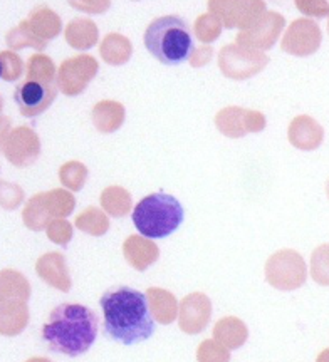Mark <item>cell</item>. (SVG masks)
<instances>
[{"mask_svg":"<svg viewBox=\"0 0 329 362\" xmlns=\"http://www.w3.org/2000/svg\"><path fill=\"white\" fill-rule=\"evenodd\" d=\"M99 307L108 337L123 346L148 341L155 332L148 297L137 288L126 285L108 288L99 298Z\"/></svg>","mask_w":329,"mask_h":362,"instance_id":"cell-1","label":"cell"},{"mask_svg":"<svg viewBox=\"0 0 329 362\" xmlns=\"http://www.w3.org/2000/svg\"><path fill=\"white\" fill-rule=\"evenodd\" d=\"M98 337V317L89 307L61 304L42 325V339L49 351L67 357L83 356Z\"/></svg>","mask_w":329,"mask_h":362,"instance_id":"cell-2","label":"cell"},{"mask_svg":"<svg viewBox=\"0 0 329 362\" xmlns=\"http://www.w3.org/2000/svg\"><path fill=\"white\" fill-rule=\"evenodd\" d=\"M145 47L165 66H178L190 59L193 39L190 25L178 16H161L146 27Z\"/></svg>","mask_w":329,"mask_h":362,"instance_id":"cell-3","label":"cell"},{"mask_svg":"<svg viewBox=\"0 0 329 362\" xmlns=\"http://www.w3.org/2000/svg\"><path fill=\"white\" fill-rule=\"evenodd\" d=\"M132 218L143 237L165 238L177 232L185 218V211L177 198L165 192H158L143 198L134 206Z\"/></svg>","mask_w":329,"mask_h":362,"instance_id":"cell-4","label":"cell"},{"mask_svg":"<svg viewBox=\"0 0 329 362\" xmlns=\"http://www.w3.org/2000/svg\"><path fill=\"white\" fill-rule=\"evenodd\" d=\"M269 64V56L264 52L246 49L238 44H227L219 52V67L225 78L246 81L259 74Z\"/></svg>","mask_w":329,"mask_h":362,"instance_id":"cell-5","label":"cell"},{"mask_svg":"<svg viewBox=\"0 0 329 362\" xmlns=\"http://www.w3.org/2000/svg\"><path fill=\"white\" fill-rule=\"evenodd\" d=\"M209 13H214L225 29L246 30L267 12L262 0H210Z\"/></svg>","mask_w":329,"mask_h":362,"instance_id":"cell-6","label":"cell"},{"mask_svg":"<svg viewBox=\"0 0 329 362\" xmlns=\"http://www.w3.org/2000/svg\"><path fill=\"white\" fill-rule=\"evenodd\" d=\"M98 61L89 54L66 59L57 69V86L64 96H79L98 74Z\"/></svg>","mask_w":329,"mask_h":362,"instance_id":"cell-7","label":"cell"},{"mask_svg":"<svg viewBox=\"0 0 329 362\" xmlns=\"http://www.w3.org/2000/svg\"><path fill=\"white\" fill-rule=\"evenodd\" d=\"M2 153L13 166H30L40 155V139L29 126L2 131Z\"/></svg>","mask_w":329,"mask_h":362,"instance_id":"cell-8","label":"cell"},{"mask_svg":"<svg viewBox=\"0 0 329 362\" xmlns=\"http://www.w3.org/2000/svg\"><path fill=\"white\" fill-rule=\"evenodd\" d=\"M284 27H286L284 16L276 11H267L254 25L237 34L236 44L252 51H267L276 45Z\"/></svg>","mask_w":329,"mask_h":362,"instance_id":"cell-9","label":"cell"},{"mask_svg":"<svg viewBox=\"0 0 329 362\" xmlns=\"http://www.w3.org/2000/svg\"><path fill=\"white\" fill-rule=\"evenodd\" d=\"M265 275L274 287L291 291L306 282V264L297 252L282 250L267 262Z\"/></svg>","mask_w":329,"mask_h":362,"instance_id":"cell-10","label":"cell"},{"mask_svg":"<svg viewBox=\"0 0 329 362\" xmlns=\"http://www.w3.org/2000/svg\"><path fill=\"white\" fill-rule=\"evenodd\" d=\"M265 116L260 111L227 106L215 115V126L227 138H244L249 133H260L265 128Z\"/></svg>","mask_w":329,"mask_h":362,"instance_id":"cell-11","label":"cell"},{"mask_svg":"<svg viewBox=\"0 0 329 362\" xmlns=\"http://www.w3.org/2000/svg\"><path fill=\"white\" fill-rule=\"evenodd\" d=\"M323 42V33L313 19L301 17V19L292 21L284 34L281 49L284 52L291 54L296 57H308L319 49Z\"/></svg>","mask_w":329,"mask_h":362,"instance_id":"cell-12","label":"cell"},{"mask_svg":"<svg viewBox=\"0 0 329 362\" xmlns=\"http://www.w3.org/2000/svg\"><path fill=\"white\" fill-rule=\"evenodd\" d=\"M57 84H42L35 81H24L13 90V101L19 106V112L25 117H35L49 110L56 101Z\"/></svg>","mask_w":329,"mask_h":362,"instance_id":"cell-13","label":"cell"},{"mask_svg":"<svg viewBox=\"0 0 329 362\" xmlns=\"http://www.w3.org/2000/svg\"><path fill=\"white\" fill-rule=\"evenodd\" d=\"M287 139H289L292 146L301 149V151H313V149L321 146L324 139V129L314 117L299 115L289 123Z\"/></svg>","mask_w":329,"mask_h":362,"instance_id":"cell-14","label":"cell"},{"mask_svg":"<svg viewBox=\"0 0 329 362\" xmlns=\"http://www.w3.org/2000/svg\"><path fill=\"white\" fill-rule=\"evenodd\" d=\"M25 24L44 42H49L51 39L57 37L62 30L61 17L46 4L34 7L25 19Z\"/></svg>","mask_w":329,"mask_h":362,"instance_id":"cell-15","label":"cell"},{"mask_svg":"<svg viewBox=\"0 0 329 362\" xmlns=\"http://www.w3.org/2000/svg\"><path fill=\"white\" fill-rule=\"evenodd\" d=\"M125 106L118 101H112V99H105V101H99L94 104L91 111V119L94 128L99 133H115L118 131L125 123Z\"/></svg>","mask_w":329,"mask_h":362,"instance_id":"cell-16","label":"cell"},{"mask_svg":"<svg viewBox=\"0 0 329 362\" xmlns=\"http://www.w3.org/2000/svg\"><path fill=\"white\" fill-rule=\"evenodd\" d=\"M66 42L78 51H88L99 40V29L88 17H76L64 29Z\"/></svg>","mask_w":329,"mask_h":362,"instance_id":"cell-17","label":"cell"},{"mask_svg":"<svg viewBox=\"0 0 329 362\" xmlns=\"http://www.w3.org/2000/svg\"><path fill=\"white\" fill-rule=\"evenodd\" d=\"M210 315V302L204 293H192L182 302V329L195 332L205 327Z\"/></svg>","mask_w":329,"mask_h":362,"instance_id":"cell-18","label":"cell"},{"mask_svg":"<svg viewBox=\"0 0 329 362\" xmlns=\"http://www.w3.org/2000/svg\"><path fill=\"white\" fill-rule=\"evenodd\" d=\"M99 54H101L103 61L111 66H121L132 59L133 45L132 40L125 37L123 34L111 33L105 35V39L99 44Z\"/></svg>","mask_w":329,"mask_h":362,"instance_id":"cell-19","label":"cell"},{"mask_svg":"<svg viewBox=\"0 0 329 362\" xmlns=\"http://www.w3.org/2000/svg\"><path fill=\"white\" fill-rule=\"evenodd\" d=\"M37 270L40 277L47 280V284H52L54 287L61 288V291H69V275H67L66 264L59 253H47V255L39 262Z\"/></svg>","mask_w":329,"mask_h":362,"instance_id":"cell-20","label":"cell"},{"mask_svg":"<svg viewBox=\"0 0 329 362\" xmlns=\"http://www.w3.org/2000/svg\"><path fill=\"white\" fill-rule=\"evenodd\" d=\"M25 81L42 84H57V72L54 61L46 54H34L27 59Z\"/></svg>","mask_w":329,"mask_h":362,"instance_id":"cell-21","label":"cell"},{"mask_svg":"<svg viewBox=\"0 0 329 362\" xmlns=\"http://www.w3.org/2000/svg\"><path fill=\"white\" fill-rule=\"evenodd\" d=\"M125 253L129 264L138 270H145L146 267L150 265L151 262H155L156 257H158L156 247L139 237H129L126 240Z\"/></svg>","mask_w":329,"mask_h":362,"instance_id":"cell-22","label":"cell"},{"mask_svg":"<svg viewBox=\"0 0 329 362\" xmlns=\"http://www.w3.org/2000/svg\"><path fill=\"white\" fill-rule=\"evenodd\" d=\"M6 42L11 49H24V47H34L37 51H44L47 47V42L40 40L33 30L29 29L25 24V21H22L19 25L13 27L6 34Z\"/></svg>","mask_w":329,"mask_h":362,"instance_id":"cell-23","label":"cell"},{"mask_svg":"<svg viewBox=\"0 0 329 362\" xmlns=\"http://www.w3.org/2000/svg\"><path fill=\"white\" fill-rule=\"evenodd\" d=\"M146 296L158 322L170 324L175 317V297L165 291H158V288H150Z\"/></svg>","mask_w":329,"mask_h":362,"instance_id":"cell-24","label":"cell"},{"mask_svg":"<svg viewBox=\"0 0 329 362\" xmlns=\"http://www.w3.org/2000/svg\"><path fill=\"white\" fill-rule=\"evenodd\" d=\"M222 27V22L214 13H202V16L197 17L195 24H193V33H195L200 42L210 44L220 37Z\"/></svg>","mask_w":329,"mask_h":362,"instance_id":"cell-25","label":"cell"},{"mask_svg":"<svg viewBox=\"0 0 329 362\" xmlns=\"http://www.w3.org/2000/svg\"><path fill=\"white\" fill-rule=\"evenodd\" d=\"M103 206L115 216H123L129 210V194L120 187H111L101 194Z\"/></svg>","mask_w":329,"mask_h":362,"instance_id":"cell-26","label":"cell"},{"mask_svg":"<svg viewBox=\"0 0 329 362\" xmlns=\"http://www.w3.org/2000/svg\"><path fill=\"white\" fill-rule=\"evenodd\" d=\"M86 176H88V168L79 161L66 163V165H62L59 170V178L62 181V185L74 189V192L83 188Z\"/></svg>","mask_w":329,"mask_h":362,"instance_id":"cell-27","label":"cell"},{"mask_svg":"<svg viewBox=\"0 0 329 362\" xmlns=\"http://www.w3.org/2000/svg\"><path fill=\"white\" fill-rule=\"evenodd\" d=\"M311 274L321 285H329V245L316 248L311 259Z\"/></svg>","mask_w":329,"mask_h":362,"instance_id":"cell-28","label":"cell"},{"mask_svg":"<svg viewBox=\"0 0 329 362\" xmlns=\"http://www.w3.org/2000/svg\"><path fill=\"white\" fill-rule=\"evenodd\" d=\"M0 66H2V79L7 83L21 79L22 72H24V62H22L19 54L12 51L0 52Z\"/></svg>","mask_w":329,"mask_h":362,"instance_id":"cell-29","label":"cell"},{"mask_svg":"<svg viewBox=\"0 0 329 362\" xmlns=\"http://www.w3.org/2000/svg\"><path fill=\"white\" fill-rule=\"evenodd\" d=\"M217 336L224 341L231 342L232 346H237L246 339V327L237 319H224L220 320L217 327Z\"/></svg>","mask_w":329,"mask_h":362,"instance_id":"cell-30","label":"cell"},{"mask_svg":"<svg viewBox=\"0 0 329 362\" xmlns=\"http://www.w3.org/2000/svg\"><path fill=\"white\" fill-rule=\"evenodd\" d=\"M78 226L81 230H84V232L101 235L108 230V221L105 215L99 214L96 208H89V210H86L78 218Z\"/></svg>","mask_w":329,"mask_h":362,"instance_id":"cell-31","label":"cell"},{"mask_svg":"<svg viewBox=\"0 0 329 362\" xmlns=\"http://www.w3.org/2000/svg\"><path fill=\"white\" fill-rule=\"evenodd\" d=\"M296 7L308 17L324 19L329 16V2L326 0H296Z\"/></svg>","mask_w":329,"mask_h":362,"instance_id":"cell-32","label":"cell"},{"mask_svg":"<svg viewBox=\"0 0 329 362\" xmlns=\"http://www.w3.org/2000/svg\"><path fill=\"white\" fill-rule=\"evenodd\" d=\"M71 7L86 13H103L111 7L110 0H94V2H69Z\"/></svg>","mask_w":329,"mask_h":362,"instance_id":"cell-33","label":"cell"},{"mask_svg":"<svg viewBox=\"0 0 329 362\" xmlns=\"http://www.w3.org/2000/svg\"><path fill=\"white\" fill-rule=\"evenodd\" d=\"M212 56H214V49L209 47V45H200V47L193 49L192 56L188 61H190L192 67H204L209 64Z\"/></svg>","mask_w":329,"mask_h":362,"instance_id":"cell-34","label":"cell"},{"mask_svg":"<svg viewBox=\"0 0 329 362\" xmlns=\"http://www.w3.org/2000/svg\"><path fill=\"white\" fill-rule=\"evenodd\" d=\"M49 237H51L56 243H61V245H66L67 240L71 238V226L69 223H54L51 228H49Z\"/></svg>","mask_w":329,"mask_h":362,"instance_id":"cell-35","label":"cell"},{"mask_svg":"<svg viewBox=\"0 0 329 362\" xmlns=\"http://www.w3.org/2000/svg\"><path fill=\"white\" fill-rule=\"evenodd\" d=\"M326 193H328V197H329V180H328V183H326Z\"/></svg>","mask_w":329,"mask_h":362,"instance_id":"cell-36","label":"cell"},{"mask_svg":"<svg viewBox=\"0 0 329 362\" xmlns=\"http://www.w3.org/2000/svg\"><path fill=\"white\" fill-rule=\"evenodd\" d=\"M328 33H329V21H328Z\"/></svg>","mask_w":329,"mask_h":362,"instance_id":"cell-37","label":"cell"}]
</instances>
